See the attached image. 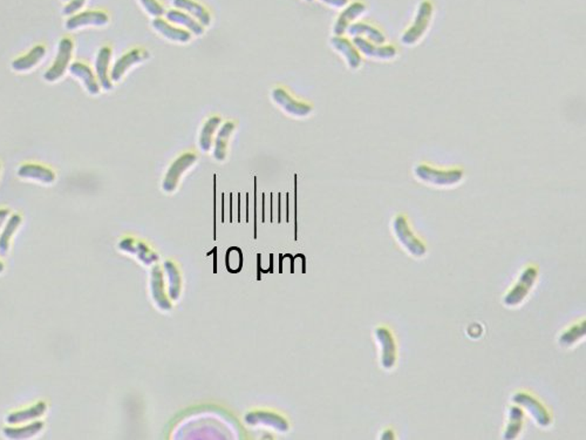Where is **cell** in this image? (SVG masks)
I'll use <instances>...</instances> for the list:
<instances>
[{
    "label": "cell",
    "instance_id": "e0dca14e",
    "mask_svg": "<svg viewBox=\"0 0 586 440\" xmlns=\"http://www.w3.org/2000/svg\"><path fill=\"white\" fill-rule=\"evenodd\" d=\"M365 11V5L359 3V1L352 3L351 5L346 7L345 10L340 14L338 19L335 21V26H333V33H335V37H342V34L345 33L347 28H349L351 21L360 17Z\"/></svg>",
    "mask_w": 586,
    "mask_h": 440
},
{
    "label": "cell",
    "instance_id": "9a60e30c",
    "mask_svg": "<svg viewBox=\"0 0 586 440\" xmlns=\"http://www.w3.org/2000/svg\"><path fill=\"white\" fill-rule=\"evenodd\" d=\"M17 174L19 178L41 182L45 185H50L55 181V174L52 169L47 168L44 166L36 165V163H25L21 166Z\"/></svg>",
    "mask_w": 586,
    "mask_h": 440
},
{
    "label": "cell",
    "instance_id": "83f0119b",
    "mask_svg": "<svg viewBox=\"0 0 586 440\" xmlns=\"http://www.w3.org/2000/svg\"><path fill=\"white\" fill-rule=\"evenodd\" d=\"M523 418H524V414L519 407H510L509 424H508V426L504 431V436H503L504 439H515L521 434L523 427Z\"/></svg>",
    "mask_w": 586,
    "mask_h": 440
},
{
    "label": "cell",
    "instance_id": "7a4b0ae2",
    "mask_svg": "<svg viewBox=\"0 0 586 440\" xmlns=\"http://www.w3.org/2000/svg\"><path fill=\"white\" fill-rule=\"evenodd\" d=\"M393 230L396 234V239H398L400 245L414 257H422L425 255L427 249L425 245L420 241L412 229L409 227L408 221L403 215L396 216L394 221H393Z\"/></svg>",
    "mask_w": 586,
    "mask_h": 440
},
{
    "label": "cell",
    "instance_id": "f1b7e54d",
    "mask_svg": "<svg viewBox=\"0 0 586 440\" xmlns=\"http://www.w3.org/2000/svg\"><path fill=\"white\" fill-rule=\"evenodd\" d=\"M585 333L586 322L583 321V322H580L576 326H571L569 330H566L565 333L560 337V344L564 348H570L573 344H576L578 340L584 338Z\"/></svg>",
    "mask_w": 586,
    "mask_h": 440
},
{
    "label": "cell",
    "instance_id": "44dd1931",
    "mask_svg": "<svg viewBox=\"0 0 586 440\" xmlns=\"http://www.w3.org/2000/svg\"><path fill=\"white\" fill-rule=\"evenodd\" d=\"M234 128H236V126H234V122H225V124L219 128L217 136L215 139L214 147V158L216 159L217 161H223V160H225L229 138H230V135L232 134V132L234 131Z\"/></svg>",
    "mask_w": 586,
    "mask_h": 440
},
{
    "label": "cell",
    "instance_id": "8992f818",
    "mask_svg": "<svg viewBox=\"0 0 586 440\" xmlns=\"http://www.w3.org/2000/svg\"><path fill=\"white\" fill-rule=\"evenodd\" d=\"M513 402L517 405L526 407L530 416L536 420L539 426L548 427L553 423V418L544 405L537 398L526 392H517L513 396Z\"/></svg>",
    "mask_w": 586,
    "mask_h": 440
},
{
    "label": "cell",
    "instance_id": "2e32d148",
    "mask_svg": "<svg viewBox=\"0 0 586 440\" xmlns=\"http://www.w3.org/2000/svg\"><path fill=\"white\" fill-rule=\"evenodd\" d=\"M332 48L345 58L346 63L352 70H357L362 65V55L353 43L342 37H333L331 39Z\"/></svg>",
    "mask_w": 586,
    "mask_h": 440
},
{
    "label": "cell",
    "instance_id": "5b68a950",
    "mask_svg": "<svg viewBox=\"0 0 586 440\" xmlns=\"http://www.w3.org/2000/svg\"><path fill=\"white\" fill-rule=\"evenodd\" d=\"M537 276H538V272L535 267H528L526 269L523 270L513 289L510 290L503 299L504 304L508 306L521 304L526 299V296L529 295L530 290L536 282Z\"/></svg>",
    "mask_w": 586,
    "mask_h": 440
},
{
    "label": "cell",
    "instance_id": "9c48e42d",
    "mask_svg": "<svg viewBox=\"0 0 586 440\" xmlns=\"http://www.w3.org/2000/svg\"><path fill=\"white\" fill-rule=\"evenodd\" d=\"M197 160V156L192 154V153H185L181 155L180 158L175 160L174 163L171 165L170 168L168 171L166 178L163 182V189L166 192H173L176 186H178V180L181 178V175L190 168L191 166L194 165Z\"/></svg>",
    "mask_w": 586,
    "mask_h": 440
},
{
    "label": "cell",
    "instance_id": "4fadbf2b",
    "mask_svg": "<svg viewBox=\"0 0 586 440\" xmlns=\"http://www.w3.org/2000/svg\"><path fill=\"white\" fill-rule=\"evenodd\" d=\"M68 68H70V73L81 81L85 90L89 95H97L100 93V85L97 82V77L88 65L82 64L80 61H75L73 64H70Z\"/></svg>",
    "mask_w": 586,
    "mask_h": 440
},
{
    "label": "cell",
    "instance_id": "e575fe53",
    "mask_svg": "<svg viewBox=\"0 0 586 440\" xmlns=\"http://www.w3.org/2000/svg\"><path fill=\"white\" fill-rule=\"evenodd\" d=\"M381 439H394V432H393L392 430L385 431V432H384V434H382L381 436Z\"/></svg>",
    "mask_w": 586,
    "mask_h": 440
},
{
    "label": "cell",
    "instance_id": "d6986e66",
    "mask_svg": "<svg viewBox=\"0 0 586 440\" xmlns=\"http://www.w3.org/2000/svg\"><path fill=\"white\" fill-rule=\"evenodd\" d=\"M153 28H154L158 33L163 36L171 41H178V43H188L190 41L191 34L188 31L181 30L178 27L171 26L168 24L167 21H163L161 18H155L153 23Z\"/></svg>",
    "mask_w": 586,
    "mask_h": 440
},
{
    "label": "cell",
    "instance_id": "3957f363",
    "mask_svg": "<svg viewBox=\"0 0 586 440\" xmlns=\"http://www.w3.org/2000/svg\"><path fill=\"white\" fill-rule=\"evenodd\" d=\"M433 5L429 1H422L416 12V19L412 26L402 34L401 43L406 46H412L423 37L425 31L428 28L429 23L432 21Z\"/></svg>",
    "mask_w": 586,
    "mask_h": 440
},
{
    "label": "cell",
    "instance_id": "d4e9b609",
    "mask_svg": "<svg viewBox=\"0 0 586 440\" xmlns=\"http://www.w3.org/2000/svg\"><path fill=\"white\" fill-rule=\"evenodd\" d=\"M44 427V424L41 422L30 424L27 426L23 427H5L4 429V436L9 439H28V438L37 436Z\"/></svg>",
    "mask_w": 586,
    "mask_h": 440
},
{
    "label": "cell",
    "instance_id": "5bb4252c",
    "mask_svg": "<svg viewBox=\"0 0 586 440\" xmlns=\"http://www.w3.org/2000/svg\"><path fill=\"white\" fill-rule=\"evenodd\" d=\"M112 50L107 46L101 48L95 60V72H97V82L104 91L113 90V82L109 77V63H111Z\"/></svg>",
    "mask_w": 586,
    "mask_h": 440
},
{
    "label": "cell",
    "instance_id": "30bf717a",
    "mask_svg": "<svg viewBox=\"0 0 586 440\" xmlns=\"http://www.w3.org/2000/svg\"><path fill=\"white\" fill-rule=\"evenodd\" d=\"M148 58H149V53H148L147 50L135 48V50L127 52V53L122 55L120 59H117L114 66L112 68V72L109 73L112 82H113V81H114V82L120 81L129 68H133L135 65L140 64V63L146 60Z\"/></svg>",
    "mask_w": 586,
    "mask_h": 440
},
{
    "label": "cell",
    "instance_id": "cb8c5ba5",
    "mask_svg": "<svg viewBox=\"0 0 586 440\" xmlns=\"http://www.w3.org/2000/svg\"><path fill=\"white\" fill-rule=\"evenodd\" d=\"M46 403L39 402V403L36 404L33 407H28V409L16 411V412L9 414L6 417V423L16 425V424L23 423V422H28V420L37 419L46 412Z\"/></svg>",
    "mask_w": 586,
    "mask_h": 440
},
{
    "label": "cell",
    "instance_id": "4dcf8cb0",
    "mask_svg": "<svg viewBox=\"0 0 586 440\" xmlns=\"http://www.w3.org/2000/svg\"><path fill=\"white\" fill-rule=\"evenodd\" d=\"M87 0H68V4L63 9V14L65 16H73L84 7Z\"/></svg>",
    "mask_w": 586,
    "mask_h": 440
},
{
    "label": "cell",
    "instance_id": "484cf974",
    "mask_svg": "<svg viewBox=\"0 0 586 440\" xmlns=\"http://www.w3.org/2000/svg\"><path fill=\"white\" fill-rule=\"evenodd\" d=\"M222 119L219 117H211L209 118L202 128L201 135H200V147L202 151H209L212 147V138L215 132L221 124Z\"/></svg>",
    "mask_w": 586,
    "mask_h": 440
},
{
    "label": "cell",
    "instance_id": "8fae6325",
    "mask_svg": "<svg viewBox=\"0 0 586 440\" xmlns=\"http://www.w3.org/2000/svg\"><path fill=\"white\" fill-rule=\"evenodd\" d=\"M376 340L381 346V365L391 370L396 363V344L392 333L387 328H378L375 331Z\"/></svg>",
    "mask_w": 586,
    "mask_h": 440
},
{
    "label": "cell",
    "instance_id": "ba28073f",
    "mask_svg": "<svg viewBox=\"0 0 586 440\" xmlns=\"http://www.w3.org/2000/svg\"><path fill=\"white\" fill-rule=\"evenodd\" d=\"M271 97L276 104H278L279 107L288 114L302 118L312 113V106L292 98L291 95L283 88H275L272 91Z\"/></svg>",
    "mask_w": 586,
    "mask_h": 440
},
{
    "label": "cell",
    "instance_id": "836d02e7",
    "mask_svg": "<svg viewBox=\"0 0 586 440\" xmlns=\"http://www.w3.org/2000/svg\"><path fill=\"white\" fill-rule=\"evenodd\" d=\"M9 215H10V212L7 209H0V227L3 225L4 222L9 218Z\"/></svg>",
    "mask_w": 586,
    "mask_h": 440
},
{
    "label": "cell",
    "instance_id": "4316f807",
    "mask_svg": "<svg viewBox=\"0 0 586 440\" xmlns=\"http://www.w3.org/2000/svg\"><path fill=\"white\" fill-rule=\"evenodd\" d=\"M21 225V216L18 214L11 216L10 220L7 221L3 232L0 234V256H5L7 254V250L10 248V241L13 236L14 232H17L19 225Z\"/></svg>",
    "mask_w": 586,
    "mask_h": 440
},
{
    "label": "cell",
    "instance_id": "f546056e",
    "mask_svg": "<svg viewBox=\"0 0 586 440\" xmlns=\"http://www.w3.org/2000/svg\"><path fill=\"white\" fill-rule=\"evenodd\" d=\"M141 5L143 6L144 10L147 11L148 14H151L155 18H161L163 16V6L158 3V0H140Z\"/></svg>",
    "mask_w": 586,
    "mask_h": 440
},
{
    "label": "cell",
    "instance_id": "8d00e7d4",
    "mask_svg": "<svg viewBox=\"0 0 586 440\" xmlns=\"http://www.w3.org/2000/svg\"><path fill=\"white\" fill-rule=\"evenodd\" d=\"M306 1H312V0H306Z\"/></svg>",
    "mask_w": 586,
    "mask_h": 440
},
{
    "label": "cell",
    "instance_id": "d6a6232c",
    "mask_svg": "<svg viewBox=\"0 0 586 440\" xmlns=\"http://www.w3.org/2000/svg\"><path fill=\"white\" fill-rule=\"evenodd\" d=\"M214 230H215V239H216V175L214 176Z\"/></svg>",
    "mask_w": 586,
    "mask_h": 440
},
{
    "label": "cell",
    "instance_id": "ffe728a7",
    "mask_svg": "<svg viewBox=\"0 0 586 440\" xmlns=\"http://www.w3.org/2000/svg\"><path fill=\"white\" fill-rule=\"evenodd\" d=\"M174 6L178 7V10H183L188 14H191L192 17L196 18V21L202 25V26H209L211 23L210 14H209L205 6H202L201 4L196 3L194 0H174Z\"/></svg>",
    "mask_w": 586,
    "mask_h": 440
},
{
    "label": "cell",
    "instance_id": "603a6c76",
    "mask_svg": "<svg viewBox=\"0 0 586 440\" xmlns=\"http://www.w3.org/2000/svg\"><path fill=\"white\" fill-rule=\"evenodd\" d=\"M347 32L353 38L365 36L374 44L382 45L386 43L385 34L382 33L381 31H379L378 28H375L371 25L364 24V23H355V24L349 25Z\"/></svg>",
    "mask_w": 586,
    "mask_h": 440
},
{
    "label": "cell",
    "instance_id": "7402d4cb",
    "mask_svg": "<svg viewBox=\"0 0 586 440\" xmlns=\"http://www.w3.org/2000/svg\"><path fill=\"white\" fill-rule=\"evenodd\" d=\"M166 18L170 23L174 24L182 25V26L187 27L188 30L196 34V36H202L205 33V27L202 26L196 19L189 16V14L181 12L178 10H169L166 14Z\"/></svg>",
    "mask_w": 586,
    "mask_h": 440
},
{
    "label": "cell",
    "instance_id": "277c9868",
    "mask_svg": "<svg viewBox=\"0 0 586 440\" xmlns=\"http://www.w3.org/2000/svg\"><path fill=\"white\" fill-rule=\"evenodd\" d=\"M73 48V41H70V38H63L59 41L57 57L54 59L53 65L44 73L45 81L55 82V81L60 80L61 77H64V74L70 68Z\"/></svg>",
    "mask_w": 586,
    "mask_h": 440
},
{
    "label": "cell",
    "instance_id": "74e56055",
    "mask_svg": "<svg viewBox=\"0 0 586 440\" xmlns=\"http://www.w3.org/2000/svg\"><path fill=\"white\" fill-rule=\"evenodd\" d=\"M63 1H68V0H63Z\"/></svg>",
    "mask_w": 586,
    "mask_h": 440
},
{
    "label": "cell",
    "instance_id": "d590c367",
    "mask_svg": "<svg viewBox=\"0 0 586 440\" xmlns=\"http://www.w3.org/2000/svg\"><path fill=\"white\" fill-rule=\"evenodd\" d=\"M4 272V264L3 263L0 262V272Z\"/></svg>",
    "mask_w": 586,
    "mask_h": 440
},
{
    "label": "cell",
    "instance_id": "6da1fadb",
    "mask_svg": "<svg viewBox=\"0 0 586 440\" xmlns=\"http://www.w3.org/2000/svg\"><path fill=\"white\" fill-rule=\"evenodd\" d=\"M414 174L420 181L425 182L429 185L438 186V187L455 186L462 181L463 178V171L461 169L441 171V169L433 168L427 165L416 166Z\"/></svg>",
    "mask_w": 586,
    "mask_h": 440
},
{
    "label": "cell",
    "instance_id": "7c38bea8",
    "mask_svg": "<svg viewBox=\"0 0 586 440\" xmlns=\"http://www.w3.org/2000/svg\"><path fill=\"white\" fill-rule=\"evenodd\" d=\"M353 45L366 57L374 58L380 60H391V59H394L398 54V50L393 46L372 44L362 37L353 38Z\"/></svg>",
    "mask_w": 586,
    "mask_h": 440
},
{
    "label": "cell",
    "instance_id": "ac0fdd59",
    "mask_svg": "<svg viewBox=\"0 0 586 440\" xmlns=\"http://www.w3.org/2000/svg\"><path fill=\"white\" fill-rule=\"evenodd\" d=\"M45 54H46L45 46L37 45L28 53L25 54L23 57L14 59L13 63H12V70L14 72H18V73L31 71L32 68H36L44 59Z\"/></svg>",
    "mask_w": 586,
    "mask_h": 440
},
{
    "label": "cell",
    "instance_id": "1f68e13d",
    "mask_svg": "<svg viewBox=\"0 0 586 440\" xmlns=\"http://www.w3.org/2000/svg\"><path fill=\"white\" fill-rule=\"evenodd\" d=\"M322 3H325L326 5H328V6L337 7V9L346 6L347 3H349V0H322Z\"/></svg>",
    "mask_w": 586,
    "mask_h": 440
},
{
    "label": "cell",
    "instance_id": "52a82bcc",
    "mask_svg": "<svg viewBox=\"0 0 586 440\" xmlns=\"http://www.w3.org/2000/svg\"><path fill=\"white\" fill-rule=\"evenodd\" d=\"M109 18L104 11H85L70 16L66 21V30L75 31L84 27H101L108 24Z\"/></svg>",
    "mask_w": 586,
    "mask_h": 440
}]
</instances>
